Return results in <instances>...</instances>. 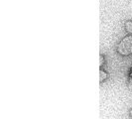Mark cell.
<instances>
[{
    "label": "cell",
    "instance_id": "6da1fadb",
    "mask_svg": "<svg viewBox=\"0 0 132 119\" xmlns=\"http://www.w3.org/2000/svg\"><path fill=\"white\" fill-rule=\"evenodd\" d=\"M116 51L122 57L132 55V34H128V36H125L119 42Z\"/></svg>",
    "mask_w": 132,
    "mask_h": 119
},
{
    "label": "cell",
    "instance_id": "8992f818",
    "mask_svg": "<svg viewBox=\"0 0 132 119\" xmlns=\"http://www.w3.org/2000/svg\"><path fill=\"white\" fill-rule=\"evenodd\" d=\"M128 75H129V79H132V69L130 70V72H129V74H128Z\"/></svg>",
    "mask_w": 132,
    "mask_h": 119
},
{
    "label": "cell",
    "instance_id": "52a82bcc",
    "mask_svg": "<svg viewBox=\"0 0 132 119\" xmlns=\"http://www.w3.org/2000/svg\"><path fill=\"white\" fill-rule=\"evenodd\" d=\"M129 115H130V117L132 118V107L130 108V110H129Z\"/></svg>",
    "mask_w": 132,
    "mask_h": 119
},
{
    "label": "cell",
    "instance_id": "3957f363",
    "mask_svg": "<svg viewBox=\"0 0 132 119\" xmlns=\"http://www.w3.org/2000/svg\"><path fill=\"white\" fill-rule=\"evenodd\" d=\"M107 79H108V73L104 72L103 70H100L99 71V82H103Z\"/></svg>",
    "mask_w": 132,
    "mask_h": 119
},
{
    "label": "cell",
    "instance_id": "5b68a950",
    "mask_svg": "<svg viewBox=\"0 0 132 119\" xmlns=\"http://www.w3.org/2000/svg\"><path fill=\"white\" fill-rule=\"evenodd\" d=\"M128 86H129V88H131L132 89V79H129V83H128Z\"/></svg>",
    "mask_w": 132,
    "mask_h": 119
},
{
    "label": "cell",
    "instance_id": "277c9868",
    "mask_svg": "<svg viewBox=\"0 0 132 119\" xmlns=\"http://www.w3.org/2000/svg\"><path fill=\"white\" fill-rule=\"evenodd\" d=\"M104 63H105V58H104V56H103V55H100V56H99V66H102L104 65Z\"/></svg>",
    "mask_w": 132,
    "mask_h": 119
},
{
    "label": "cell",
    "instance_id": "7a4b0ae2",
    "mask_svg": "<svg viewBox=\"0 0 132 119\" xmlns=\"http://www.w3.org/2000/svg\"><path fill=\"white\" fill-rule=\"evenodd\" d=\"M124 29L127 34H132V20H127L124 23Z\"/></svg>",
    "mask_w": 132,
    "mask_h": 119
}]
</instances>
